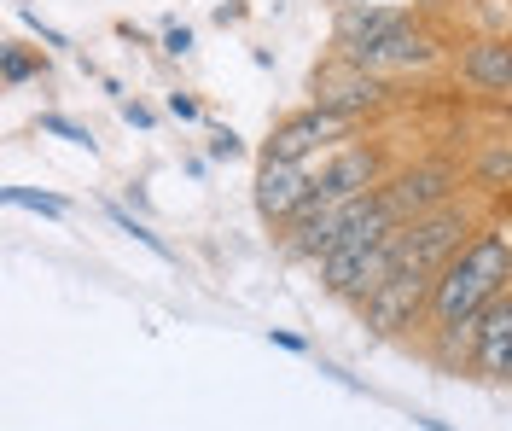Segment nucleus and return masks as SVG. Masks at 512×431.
Here are the masks:
<instances>
[{"mask_svg":"<svg viewBox=\"0 0 512 431\" xmlns=\"http://www.w3.org/2000/svg\"><path fill=\"white\" fill-rule=\"evenodd\" d=\"M507 286H512V233L507 228H478V239L437 274L425 327L472 321V315H483V303H495Z\"/></svg>","mask_w":512,"mask_h":431,"instance_id":"f257e3e1","label":"nucleus"},{"mask_svg":"<svg viewBox=\"0 0 512 431\" xmlns=\"http://www.w3.org/2000/svg\"><path fill=\"white\" fill-rule=\"evenodd\" d=\"M478 216L466 210V204L454 199L443 210H431V216H414V222H402L396 228V268L402 274H425V280H437L472 239H478Z\"/></svg>","mask_w":512,"mask_h":431,"instance_id":"f03ea898","label":"nucleus"},{"mask_svg":"<svg viewBox=\"0 0 512 431\" xmlns=\"http://www.w3.org/2000/svg\"><path fill=\"white\" fill-rule=\"evenodd\" d=\"M309 100L326 105V111H344V117H379L384 105H396V82L344 59V53H332L309 76Z\"/></svg>","mask_w":512,"mask_h":431,"instance_id":"7ed1b4c3","label":"nucleus"},{"mask_svg":"<svg viewBox=\"0 0 512 431\" xmlns=\"http://www.w3.org/2000/svg\"><path fill=\"white\" fill-rule=\"evenodd\" d=\"M355 123L361 117H344V111H326V105H303V111H291V117H280L274 129H268V140H262V152L256 158H274V164H309V158H320V152H332V146H344L355 134Z\"/></svg>","mask_w":512,"mask_h":431,"instance_id":"20e7f679","label":"nucleus"},{"mask_svg":"<svg viewBox=\"0 0 512 431\" xmlns=\"http://www.w3.org/2000/svg\"><path fill=\"white\" fill-rule=\"evenodd\" d=\"M431 286L437 280H425V274H390L373 298L361 303V321L373 338H402V332L425 327V315H431Z\"/></svg>","mask_w":512,"mask_h":431,"instance_id":"39448f33","label":"nucleus"},{"mask_svg":"<svg viewBox=\"0 0 512 431\" xmlns=\"http://www.w3.org/2000/svg\"><path fill=\"white\" fill-rule=\"evenodd\" d=\"M384 181V152L367 146V140H344L332 152H320V169H315V199L332 204V199H361V193H379Z\"/></svg>","mask_w":512,"mask_h":431,"instance_id":"423d86ee","label":"nucleus"},{"mask_svg":"<svg viewBox=\"0 0 512 431\" xmlns=\"http://www.w3.org/2000/svg\"><path fill=\"white\" fill-rule=\"evenodd\" d=\"M384 199L396 204L402 222L431 216V210H443V204L460 199V169L448 164V158H419V164L396 169V175L384 181Z\"/></svg>","mask_w":512,"mask_h":431,"instance_id":"0eeeda50","label":"nucleus"},{"mask_svg":"<svg viewBox=\"0 0 512 431\" xmlns=\"http://www.w3.org/2000/svg\"><path fill=\"white\" fill-rule=\"evenodd\" d=\"M344 59H355V65L379 70V76H419V70H431L437 59H443V47H437V35L419 30L414 18L402 24V30L379 35V41H367V47H355V53H344Z\"/></svg>","mask_w":512,"mask_h":431,"instance_id":"6e6552de","label":"nucleus"},{"mask_svg":"<svg viewBox=\"0 0 512 431\" xmlns=\"http://www.w3.org/2000/svg\"><path fill=\"white\" fill-rule=\"evenodd\" d=\"M309 193H315V169H309V164H274V158H256L251 199H256V216H262L274 233L303 210Z\"/></svg>","mask_w":512,"mask_h":431,"instance_id":"1a4fd4ad","label":"nucleus"},{"mask_svg":"<svg viewBox=\"0 0 512 431\" xmlns=\"http://www.w3.org/2000/svg\"><path fill=\"white\" fill-rule=\"evenodd\" d=\"M454 76H460L472 94H489V100L512 94V30H483V35H472V41H460Z\"/></svg>","mask_w":512,"mask_h":431,"instance_id":"9d476101","label":"nucleus"},{"mask_svg":"<svg viewBox=\"0 0 512 431\" xmlns=\"http://www.w3.org/2000/svg\"><path fill=\"white\" fill-rule=\"evenodd\" d=\"M507 362H512V286L495 303H483L478 338H472V379L507 385Z\"/></svg>","mask_w":512,"mask_h":431,"instance_id":"9b49d317","label":"nucleus"},{"mask_svg":"<svg viewBox=\"0 0 512 431\" xmlns=\"http://www.w3.org/2000/svg\"><path fill=\"white\" fill-rule=\"evenodd\" d=\"M402 24H408V12H402V6H390V0L332 6V47H338V53H355V47H367V41H379V35L402 30Z\"/></svg>","mask_w":512,"mask_h":431,"instance_id":"f8f14e48","label":"nucleus"},{"mask_svg":"<svg viewBox=\"0 0 512 431\" xmlns=\"http://www.w3.org/2000/svg\"><path fill=\"white\" fill-rule=\"evenodd\" d=\"M6 204L35 210V216H47V222H64V216H70V204H64L59 193H41V187H6Z\"/></svg>","mask_w":512,"mask_h":431,"instance_id":"ddd939ff","label":"nucleus"},{"mask_svg":"<svg viewBox=\"0 0 512 431\" xmlns=\"http://www.w3.org/2000/svg\"><path fill=\"white\" fill-rule=\"evenodd\" d=\"M472 181H478L483 193H501V181L512 187V146H489L478 158V169H472Z\"/></svg>","mask_w":512,"mask_h":431,"instance_id":"4468645a","label":"nucleus"},{"mask_svg":"<svg viewBox=\"0 0 512 431\" xmlns=\"http://www.w3.org/2000/svg\"><path fill=\"white\" fill-rule=\"evenodd\" d=\"M0 76H6L12 88H18V82H35V76H41V59H35L30 47L6 41V47H0Z\"/></svg>","mask_w":512,"mask_h":431,"instance_id":"2eb2a0df","label":"nucleus"},{"mask_svg":"<svg viewBox=\"0 0 512 431\" xmlns=\"http://www.w3.org/2000/svg\"><path fill=\"white\" fill-rule=\"evenodd\" d=\"M41 134H59V140H70V146H82V152H99L94 129H82V123H70L64 111H41V123H35Z\"/></svg>","mask_w":512,"mask_h":431,"instance_id":"dca6fc26","label":"nucleus"},{"mask_svg":"<svg viewBox=\"0 0 512 431\" xmlns=\"http://www.w3.org/2000/svg\"><path fill=\"white\" fill-rule=\"evenodd\" d=\"M111 222H117V228H123V233H134V239H140V245H146V251H152V257H163V263H169V257H175V251H169V245H163L158 233L146 228V222H134V216H128L123 204H111Z\"/></svg>","mask_w":512,"mask_h":431,"instance_id":"f3484780","label":"nucleus"},{"mask_svg":"<svg viewBox=\"0 0 512 431\" xmlns=\"http://www.w3.org/2000/svg\"><path fill=\"white\" fill-rule=\"evenodd\" d=\"M245 152H251V146L233 129H210V158H216V164H233V158H245Z\"/></svg>","mask_w":512,"mask_h":431,"instance_id":"a211bd4d","label":"nucleus"},{"mask_svg":"<svg viewBox=\"0 0 512 431\" xmlns=\"http://www.w3.org/2000/svg\"><path fill=\"white\" fill-rule=\"evenodd\" d=\"M163 111H169L175 123H204V105L192 100V94H169V100H163Z\"/></svg>","mask_w":512,"mask_h":431,"instance_id":"6ab92c4d","label":"nucleus"},{"mask_svg":"<svg viewBox=\"0 0 512 431\" xmlns=\"http://www.w3.org/2000/svg\"><path fill=\"white\" fill-rule=\"evenodd\" d=\"M192 53V30L187 24H169V30H163V59H187Z\"/></svg>","mask_w":512,"mask_h":431,"instance_id":"aec40b11","label":"nucleus"},{"mask_svg":"<svg viewBox=\"0 0 512 431\" xmlns=\"http://www.w3.org/2000/svg\"><path fill=\"white\" fill-rule=\"evenodd\" d=\"M117 111H123V123H134V129H152L158 123V111L146 100H117Z\"/></svg>","mask_w":512,"mask_h":431,"instance_id":"412c9836","label":"nucleus"},{"mask_svg":"<svg viewBox=\"0 0 512 431\" xmlns=\"http://www.w3.org/2000/svg\"><path fill=\"white\" fill-rule=\"evenodd\" d=\"M24 24H30V30L41 35V41H47V47H70V41H64V35L53 30V24H41V12H30V6H24Z\"/></svg>","mask_w":512,"mask_h":431,"instance_id":"4be33fe9","label":"nucleus"},{"mask_svg":"<svg viewBox=\"0 0 512 431\" xmlns=\"http://www.w3.org/2000/svg\"><path fill=\"white\" fill-rule=\"evenodd\" d=\"M239 18H245V6H239V0H233V6H216V24H239Z\"/></svg>","mask_w":512,"mask_h":431,"instance_id":"5701e85b","label":"nucleus"},{"mask_svg":"<svg viewBox=\"0 0 512 431\" xmlns=\"http://www.w3.org/2000/svg\"><path fill=\"white\" fill-rule=\"evenodd\" d=\"M326 6H361V0H326Z\"/></svg>","mask_w":512,"mask_h":431,"instance_id":"b1692460","label":"nucleus"},{"mask_svg":"<svg viewBox=\"0 0 512 431\" xmlns=\"http://www.w3.org/2000/svg\"><path fill=\"white\" fill-rule=\"evenodd\" d=\"M507 385H512V362H507Z\"/></svg>","mask_w":512,"mask_h":431,"instance_id":"393cba45","label":"nucleus"}]
</instances>
